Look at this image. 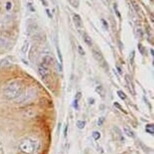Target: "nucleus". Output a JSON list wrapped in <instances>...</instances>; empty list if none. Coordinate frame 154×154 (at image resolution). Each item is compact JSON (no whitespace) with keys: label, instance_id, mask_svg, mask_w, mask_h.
Listing matches in <instances>:
<instances>
[{"label":"nucleus","instance_id":"obj_1","mask_svg":"<svg viewBox=\"0 0 154 154\" xmlns=\"http://www.w3.org/2000/svg\"><path fill=\"white\" fill-rule=\"evenodd\" d=\"M24 92V84L20 80L11 81L4 89V97L7 100H16Z\"/></svg>","mask_w":154,"mask_h":154},{"label":"nucleus","instance_id":"obj_2","mask_svg":"<svg viewBox=\"0 0 154 154\" xmlns=\"http://www.w3.org/2000/svg\"><path fill=\"white\" fill-rule=\"evenodd\" d=\"M18 148L20 152H22L23 154H34L39 150L40 142L35 137L28 136V137L23 138L19 142Z\"/></svg>","mask_w":154,"mask_h":154},{"label":"nucleus","instance_id":"obj_3","mask_svg":"<svg viewBox=\"0 0 154 154\" xmlns=\"http://www.w3.org/2000/svg\"><path fill=\"white\" fill-rule=\"evenodd\" d=\"M36 97V91L34 89H30L26 92H23L21 96H19L16 100H14L15 104H25V103H29Z\"/></svg>","mask_w":154,"mask_h":154},{"label":"nucleus","instance_id":"obj_4","mask_svg":"<svg viewBox=\"0 0 154 154\" xmlns=\"http://www.w3.org/2000/svg\"><path fill=\"white\" fill-rule=\"evenodd\" d=\"M37 72H38L39 77L42 78L43 81H48L51 77V72H49V69L46 68V66L40 65L37 68Z\"/></svg>","mask_w":154,"mask_h":154},{"label":"nucleus","instance_id":"obj_5","mask_svg":"<svg viewBox=\"0 0 154 154\" xmlns=\"http://www.w3.org/2000/svg\"><path fill=\"white\" fill-rule=\"evenodd\" d=\"M93 56H94V57L98 60L99 63H105V60H104L103 54H101V51H98L97 48H93Z\"/></svg>","mask_w":154,"mask_h":154},{"label":"nucleus","instance_id":"obj_6","mask_svg":"<svg viewBox=\"0 0 154 154\" xmlns=\"http://www.w3.org/2000/svg\"><path fill=\"white\" fill-rule=\"evenodd\" d=\"M72 20H74V22H75V24L77 27H79V28L83 27V22H82V19H81L80 15H78V14H74V15H72Z\"/></svg>","mask_w":154,"mask_h":154},{"label":"nucleus","instance_id":"obj_7","mask_svg":"<svg viewBox=\"0 0 154 154\" xmlns=\"http://www.w3.org/2000/svg\"><path fill=\"white\" fill-rule=\"evenodd\" d=\"M42 66H48L49 65H51V63L54 62V60H53V57H51V56H45L42 57Z\"/></svg>","mask_w":154,"mask_h":154},{"label":"nucleus","instance_id":"obj_8","mask_svg":"<svg viewBox=\"0 0 154 154\" xmlns=\"http://www.w3.org/2000/svg\"><path fill=\"white\" fill-rule=\"evenodd\" d=\"M11 65V62L10 60L6 57V59H3L0 62V68L1 69H4V68H7V66H9Z\"/></svg>","mask_w":154,"mask_h":154},{"label":"nucleus","instance_id":"obj_9","mask_svg":"<svg viewBox=\"0 0 154 154\" xmlns=\"http://www.w3.org/2000/svg\"><path fill=\"white\" fill-rule=\"evenodd\" d=\"M145 131L147 133H149L150 135H153L154 134V126L153 124H147L145 126Z\"/></svg>","mask_w":154,"mask_h":154},{"label":"nucleus","instance_id":"obj_10","mask_svg":"<svg viewBox=\"0 0 154 154\" xmlns=\"http://www.w3.org/2000/svg\"><path fill=\"white\" fill-rule=\"evenodd\" d=\"M123 132H124V134H126L128 137H134V133L132 132V130H130L128 127H124L123 128Z\"/></svg>","mask_w":154,"mask_h":154},{"label":"nucleus","instance_id":"obj_11","mask_svg":"<svg viewBox=\"0 0 154 154\" xmlns=\"http://www.w3.org/2000/svg\"><path fill=\"white\" fill-rule=\"evenodd\" d=\"M28 48H29V42H27V40H25L24 42H23V45H22V48H21V51L23 54H26L27 53V51H28Z\"/></svg>","mask_w":154,"mask_h":154},{"label":"nucleus","instance_id":"obj_12","mask_svg":"<svg viewBox=\"0 0 154 154\" xmlns=\"http://www.w3.org/2000/svg\"><path fill=\"white\" fill-rule=\"evenodd\" d=\"M96 92H97L99 95H101V97H102V98L105 97V92H104L103 87H102L101 85H100V86H97V88H96Z\"/></svg>","mask_w":154,"mask_h":154},{"label":"nucleus","instance_id":"obj_13","mask_svg":"<svg viewBox=\"0 0 154 154\" xmlns=\"http://www.w3.org/2000/svg\"><path fill=\"white\" fill-rule=\"evenodd\" d=\"M81 98V93H78V95H77V97L75 98V100H74V107H75V110H78L79 109V99Z\"/></svg>","mask_w":154,"mask_h":154},{"label":"nucleus","instance_id":"obj_14","mask_svg":"<svg viewBox=\"0 0 154 154\" xmlns=\"http://www.w3.org/2000/svg\"><path fill=\"white\" fill-rule=\"evenodd\" d=\"M84 40H85V42H86L88 45H90V46H91V45H93L92 38H91V37H90V36L88 35V34H86V33L84 34Z\"/></svg>","mask_w":154,"mask_h":154},{"label":"nucleus","instance_id":"obj_15","mask_svg":"<svg viewBox=\"0 0 154 154\" xmlns=\"http://www.w3.org/2000/svg\"><path fill=\"white\" fill-rule=\"evenodd\" d=\"M85 125H86V122L84 120H79L77 122V126L79 129H84V128H85Z\"/></svg>","mask_w":154,"mask_h":154},{"label":"nucleus","instance_id":"obj_16","mask_svg":"<svg viewBox=\"0 0 154 154\" xmlns=\"http://www.w3.org/2000/svg\"><path fill=\"white\" fill-rule=\"evenodd\" d=\"M8 45L7 40H5L4 38L0 37V48H6V45Z\"/></svg>","mask_w":154,"mask_h":154},{"label":"nucleus","instance_id":"obj_17","mask_svg":"<svg viewBox=\"0 0 154 154\" xmlns=\"http://www.w3.org/2000/svg\"><path fill=\"white\" fill-rule=\"evenodd\" d=\"M92 136H93V138H94L95 140H99V139L101 138V133H100V132H98V131H95V132L92 134Z\"/></svg>","mask_w":154,"mask_h":154},{"label":"nucleus","instance_id":"obj_18","mask_svg":"<svg viewBox=\"0 0 154 154\" xmlns=\"http://www.w3.org/2000/svg\"><path fill=\"white\" fill-rule=\"evenodd\" d=\"M118 96H119V98L122 99V100H126V98H127L123 91H118Z\"/></svg>","mask_w":154,"mask_h":154},{"label":"nucleus","instance_id":"obj_19","mask_svg":"<svg viewBox=\"0 0 154 154\" xmlns=\"http://www.w3.org/2000/svg\"><path fill=\"white\" fill-rule=\"evenodd\" d=\"M104 121H105V118L104 117H100L98 119V126L100 127V126H102L103 125V123H104Z\"/></svg>","mask_w":154,"mask_h":154},{"label":"nucleus","instance_id":"obj_20","mask_svg":"<svg viewBox=\"0 0 154 154\" xmlns=\"http://www.w3.org/2000/svg\"><path fill=\"white\" fill-rule=\"evenodd\" d=\"M78 51H79V54L81 56H84V54H85V51H84L81 45H78Z\"/></svg>","mask_w":154,"mask_h":154},{"label":"nucleus","instance_id":"obj_21","mask_svg":"<svg viewBox=\"0 0 154 154\" xmlns=\"http://www.w3.org/2000/svg\"><path fill=\"white\" fill-rule=\"evenodd\" d=\"M126 81H127V83L128 84H129V87H130V90H131V91L133 92V93H134V90H133V85H132V84L131 83H130V79H129V77H128V75H126Z\"/></svg>","mask_w":154,"mask_h":154},{"label":"nucleus","instance_id":"obj_22","mask_svg":"<svg viewBox=\"0 0 154 154\" xmlns=\"http://www.w3.org/2000/svg\"><path fill=\"white\" fill-rule=\"evenodd\" d=\"M114 106H115V107H117V108H118L119 110H120L121 112H124V113H126V111H125V110H124L123 108H122V106H121V105H119L118 103H114Z\"/></svg>","mask_w":154,"mask_h":154},{"label":"nucleus","instance_id":"obj_23","mask_svg":"<svg viewBox=\"0 0 154 154\" xmlns=\"http://www.w3.org/2000/svg\"><path fill=\"white\" fill-rule=\"evenodd\" d=\"M56 66H57V72H63V68H62V65L59 63V62H57L56 63Z\"/></svg>","mask_w":154,"mask_h":154},{"label":"nucleus","instance_id":"obj_24","mask_svg":"<svg viewBox=\"0 0 154 154\" xmlns=\"http://www.w3.org/2000/svg\"><path fill=\"white\" fill-rule=\"evenodd\" d=\"M57 56H59V59H60V63H63V57H62V54H60V51L59 48H57Z\"/></svg>","mask_w":154,"mask_h":154},{"label":"nucleus","instance_id":"obj_25","mask_svg":"<svg viewBox=\"0 0 154 154\" xmlns=\"http://www.w3.org/2000/svg\"><path fill=\"white\" fill-rule=\"evenodd\" d=\"M11 8H12V3H11L10 1H8V2H6V10L7 11H9Z\"/></svg>","mask_w":154,"mask_h":154},{"label":"nucleus","instance_id":"obj_26","mask_svg":"<svg viewBox=\"0 0 154 154\" xmlns=\"http://www.w3.org/2000/svg\"><path fill=\"white\" fill-rule=\"evenodd\" d=\"M101 21H102V24L104 25V27H105L106 29H108V23H107L106 20H105V19H102Z\"/></svg>","mask_w":154,"mask_h":154},{"label":"nucleus","instance_id":"obj_27","mask_svg":"<svg viewBox=\"0 0 154 154\" xmlns=\"http://www.w3.org/2000/svg\"><path fill=\"white\" fill-rule=\"evenodd\" d=\"M68 129H69L68 125H66L65 129H63V136H65V137H66V135H68Z\"/></svg>","mask_w":154,"mask_h":154},{"label":"nucleus","instance_id":"obj_28","mask_svg":"<svg viewBox=\"0 0 154 154\" xmlns=\"http://www.w3.org/2000/svg\"><path fill=\"white\" fill-rule=\"evenodd\" d=\"M132 4H133V6L135 7V9L137 10V11H139V8H138V6H137V4H136L135 2H132Z\"/></svg>","mask_w":154,"mask_h":154},{"label":"nucleus","instance_id":"obj_29","mask_svg":"<svg viewBox=\"0 0 154 154\" xmlns=\"http://www.w3.org/2000/svg\"><path fill=\"white\" fill-rule=\"evenodd\" d=\"M89 101H90V102H89L90 104H94V103H95V100H94V99H91V98H90V99H89Z\"/></svg>","mask_w":154,"mask_h":154},{"label":"nucleus","instance_id":"obj_30","mask_svg":"<svg viewBox=\"0 0 154 154\" xmlns=\"http://www.w3.org/2000/svg\"><path fill=\"white\" fill-rule=\"evenodd\" d=\"M137 33H138V35H142V31H141V29H139V28H138V29H137Z\"/></svg>","mask_w":154,"mask_h":154},{"label":"nucleus","instance_id":"obj_31","mask_svg":"<svg viewBox=\"0 0 154 154\" xmlns=\"http://www.w3.org/2000/svg\"><path fill=\"white\" fill-rule=\"evenodd\" d=\"M40 1H42V3L45 4V6H48V3H46V1H45V0H40Z\"/></svg>","mask_w":154,"mask_h":154},{"label":"nucleus","instance_id":"obj_32","mask_svg":"<svg viewBox=\"0 0 154 154\" xmlns=\"http://www.w3.org/2000/svg\"><path fill=\"white\" fill-rule=\"evenodd\" d=\"M46 13H48V15L49 17H53V16L51 15V12H49V10H48V9H46Z\"/></svg>","mask_w":154,"mask_h":154}]
</instances>
